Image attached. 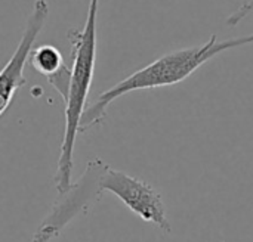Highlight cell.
Returning a JSON list of instances; mask_svg holds the SVG:
<instances>
[{"instance_id": "cell-4", "label": "cell", "mask_w": 253, "mask_h": 242, "mask_svg": "<svg viewBox=\"0 0 253 242\" xmlns=\"http://www.w3.org/2000/svg\"><path fill=\"white\" fill-rule=\"evenodd\" d=\"M99 188L116 195L144 222L156 225L165 234L172 232L162 194L148 182L110 167L101 177Z\"/></svg>"}, {"instance_id": "cell-6", "label": "cell", "mask_w": 253, "mask_h": 242, "mask_svg": "<svg viewBox=\"0 0 253 242\" xmlns=\"http://www.w3.org/2000/svg\"><path fill=\"white\" fill-rule=\"evenodd\" d=\"M28 64L47 80L56 77L67 67L62 53L52 44H40L37 47L34 46L30 53Z\"/></svg>"}, {"instance_id": "cell-3", "label": "cell", "mask_w": 253, "mask_h": 242, "mask_svg": "<svg viewBox=\"0 0 253 242\" xmlns=\"http://www.w3.org/2000/svg\"><path fill=\"white\" fill-rule=\"evenodd\" d=\"M110 169L99 157L92 158L84 173L71 188L59 194L56 201L52 204L49 213L39 225L30 242H49L59 237L65 226L80 214H86L87 210L99 201L102 191L99 188L101 177Z\"/></svg>"}, {"instance_id": "cell-5", "label": "cell", "mask_w": 253, "mask_h": 242, "mask_svg": "<svg viewBox=\"0 0 253 242\" xmlns=\"http://www.w3.org/2000/svg\"><path fill=\"white\" fill-rule=\"evenodd\" d=\"M47 16H49L47 0H36L33 4V10L27 18L24 33L21 35V40L13 55L0 69V117L10 106L18 89L27 83L24 77V69L25 65L28 64L30 53L34 49V43L46 25Z\"/></svg>"}, {"instance_id": "cell-1", "label": "cell", "mask_w": 253, "mask_h": 242, "mask_svg": "<svg viewBox=\"0 0 253 242\" xmlns=\"http://www.w3.org/2000/svg\"><path fill=\"white\" fill-rule=\"evenodd\" d=\"M252 43L253 34L237 37V38H228L222 41L218 40L216 34H212L211 38L200 46L178 49L157 58L147 67L132 72L130 75H127L113 87L104 90L96 98L95 102L87 105L80 120L79 133H86L89 129L99 126L107 117L108 106L116 99L136 90L178 84L185 78H188L196 69H199L203 64H206L209 59L215 58L216 55Z\"/></svg>"}, {"instance_id": "cell-2", "label": "cell", "mask_w": 253, "mask_h": 242, "mask_svg": "<svg viewBox=\"0 0 253 242\" xmlns=\"http://www.w3.org/2000/svg\"><path fill=\"white\" fill-rule=\"evenodd\" d=\"M101 0H89L87 15L82 28L68 30L67 38L71 44V67H70V84L65 104V126L64 136L59 149V158L55 173V186L59 194L67 192L73 182L74 169V148L79 135L80 120L86 109L87 96L95 74L96 64V25Z\"/></svg>"}, {"instance_id": "cell-7", "label": "cell", "mask_w": 253, "mask_h": 242, "mask_svg": "<svg viewBox=\"0 0 253 242\" xmlns=\"http://www.w3.org/2000/svg\"><path fill=\"white\" fill-rule=\"evenodd\" d=\"M253 12V0H248L246 3H243L234 13H231L228 18H227V21H225V24L228 25V27H236V25H239L249 13H252Z\"/></svg>"}]
</instances>
